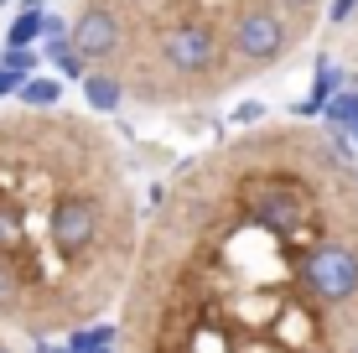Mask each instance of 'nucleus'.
<instances>
[{"label":"nucleus","instance_id":"nucleus-1","mask_svg":"<svg viewBox=\"0 0 358 353\" xmlns=\"http://www.w3.org/2000/svg\"><path fill=\"white\" fill-rule=\"evenodd\" d=\"M115 353H358V161L265 120L192 156L141 224Z\"/></svg>","mask_w":358,"mask_h":353},{"label":"nucleus","instance_id":"nucleus-2","mask_svg":"<svg viewBox=\"0 0 358 353\" xmlns=\"http://www.w3.org/2000/svg\"><path fill=\"white\" fill-rule=\"evenodd\" d=\"M135 245L115 136L68 109H0V333L78 338L120 301Z\"/></svg>","mask_w":358,"mask_h":353},{"label":"nucleus","instance_id":"nucleus-3","mask_svg":"<svg viewBox=\"0 0 358 353\" xmlns=\"http://www.w3.org/2000/svg\"><path fill=\"white\" fill-rule=\"evenodd\" d=\"M83 99H89L99 115H109V109L125 104V94H120V83L109 78V73H83Z\"/></svg>","mask_w":358,"mask_h":353},{"label":"nucleus","instance_id":"nucleus-4","mask_svg":"<svg viewBox=\"0 0 358 353\" xmlns=\"http://www.w3.org/2000/svg\"><path fill=\"white\" fill-rule=\"evenodd\" d=\"M16 94H21V109H57V94L63 89H57L52 78H27Z\"/></svg>","mask_w":358,"mask_h":353},{"label":"nucleus","instance_id":"nucleus-5","mask_svg":"<svg viewBox=\"0 0 358 353\" xmlns=\"http://www.w3.org/2000/svg\"><path fill=\"white\" fill-rule=\"evenodd\" d=\"M42 27H47V16H42V10H21V16H16V27H10V36H6V47H31L36 36H42Z\"/></svg>","mask_w":358,"mask_h":353},{"label":"nucleus","instance_id":"nucleus-6","mask_svg":"<svg viewBox=\"0 0 358 353\" xmlns=\"http://www.w3.org/2000/svg\"><path fill=\"white\" fill-rule=\"evenodd\" d=\"M6 68L27 78V73H31V52H27V47H6Z\"/></svg>","mask_w":358,"mask_h":353},{"label":"nucleus","instance_id":"nucleus-7","mask_svg":"<svg viewBox=\"0 0 358 353\" xmlns=\"http://www.w3.org/2000/svg\"><path fill=\"white\" fill-rule=\"evenodd\" d=\"M21 83H27V78H21V73H10V68H0V99H6V94H16V89H21Z\"/></svg>","mask_w":358,"mask_h":353},{"label":"nucleus","instance_id":"nucleus-8","mask_svg":"<svg viewBox=\"0 0 358 353\" xmlns=\"http://www.w3.org/2000/svg\"><path fill=\"white\" fill-rule=\"evenodd\" d=\"M0 353H10V343H6V333H0Z\"/></svg>","mask_w":358,"mask_h":353},{"label":"nucleus","instance_id":"nucleus-9","mask_svg":"<svg viewBox=\"0 0 358 353\" xmlns=\"http://www.w3.org/2000/svg\"><path fill=\"white\" fill-rule=\"evenodd\" d=\"M0 6H6V0H0Z\"/></svg>","mask_w":358,"mask_h":353}]
</instances>
